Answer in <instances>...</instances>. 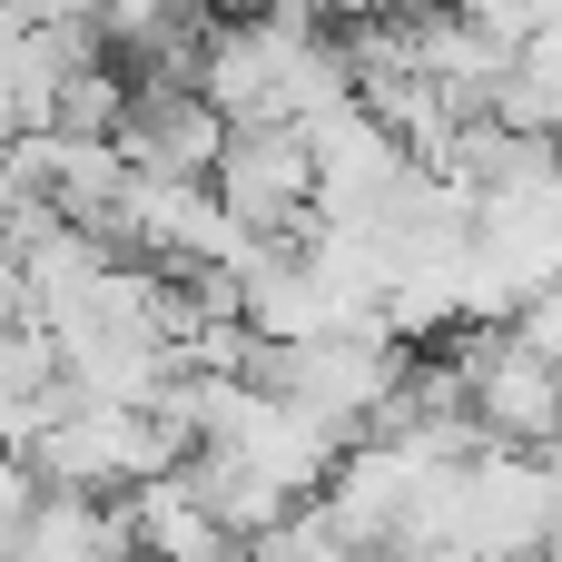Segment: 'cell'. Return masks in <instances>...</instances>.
Wrapping results in <instances>:
<instances>
[{
    "mask_svg": "<svg viewBox=\"0 0 562 562\" xmlns=\"http://www.w3.org/2000/svg\"><path fill=\"white\" fill-rule=\"evenodd\" d=\"M207 198L247 227V237H296L316 217V158L296 119H227L217 158H207Z\"/></svg>",
    "mask_w": 562,
    "mask_h": 562,
    "instance_id": "cell-1",
    "label": "cell"
},
{
    "mask_svg": "<svg viewBox=\"0 0 562 562\" xmlns=\"http://www.w3.org/2000/svg\"><path fill=\"white\" fill-rule=\"evenodd\" d=\"M119 79H128V89H119L109 148H119L128 168H158V178H207L227 119H217L188 79H168V69H119Z\"/></svg>",
    "mask_w": 562,
    "mask_h": 562,
    "instance_id": "cell-2",
    "label": "cell"
},
{
    "mask_svg": "<svg viewBox=\"0 0 562 562\" xmlns=\"http://www.w3.org/2000/svg\"><path fill=\"white\" fill-rule=\"evenodd\" d=\"M464 415H474V435H484V445L562 454V366H553V356L504 346V326H494V346H484V356H474V375H464Z\"/></svg>",
    "mask_w": 562,
    "mask_h": 562,
    "instance_id": "cell-3",
    "label": "cell"
},
{
    "mask_svg": "<svg viewBox=\"0 0 562 562\" xmlns=\"http://www.w3.org/2000/svg\"><path fill=\"white\" fill-rule=\"evenodd\" d=\"M306 128V158H316V217H366L415 158L356 109V99H336V109H316V119H296Z\"/></svg>",
    "mask_w": 562,
    "mask_h": 562,
    "instance_id": "cell-4",
    "label": "cell"
},
{
    "mask_svg": "<svg viewBox=\"0 0 562 562\" xmlns=\"http://www.w3.org/2000/svg\"><path fill=\"white\" fill-rule=\"evenodd\" d=\"M10 553H49V562L128 553V514H119V494H89V484H40V494H30V514L10 524Z\"/></svg>",
    "mask_w": 562,
    "mask_h": 562,
    "instance_id": "cell-5",
    "label": "cell"
},
{
    "mask_svg": "<svg viewBox=\"0 0 562 562\" xmlns=\"http://www.w3.org/2000/svg\"><path fill=\"white\" fill-rule=\"evenodd\" d=\"M20 20H89V0H20Z\"/></svg>",
    "mask_w": 562,
    "mask_h": 562,
    "instance_id": "cell-6",
    "label": "cell"
}]
</instances>
